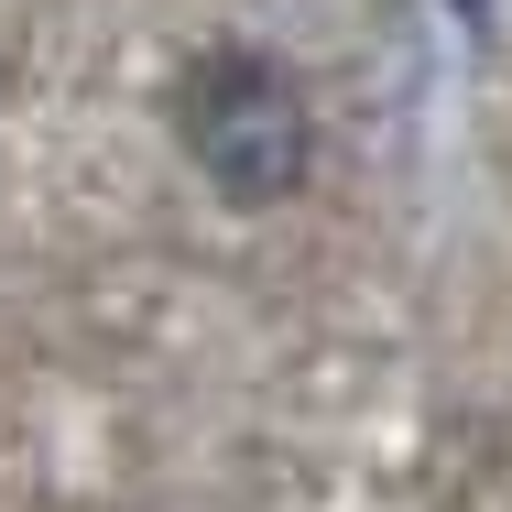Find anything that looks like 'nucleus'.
<instances>
[{
  "instance_id": "1",
  "label": "nucleus",
  "mask_w": 512,
  "mask_h": 512,
  "mask_svg": "<svg viewBox=\"0 0 512 512\" xmlns=\"http://www.w3.org/2000/svg\"><path fill=\"white\" fill-rule=\"evenodd\" d=\"M175 142L229 207H284L316 164V109H306V77L262 44H218L186 66L175 88Z\"/></svg>"
}]
</instances>
